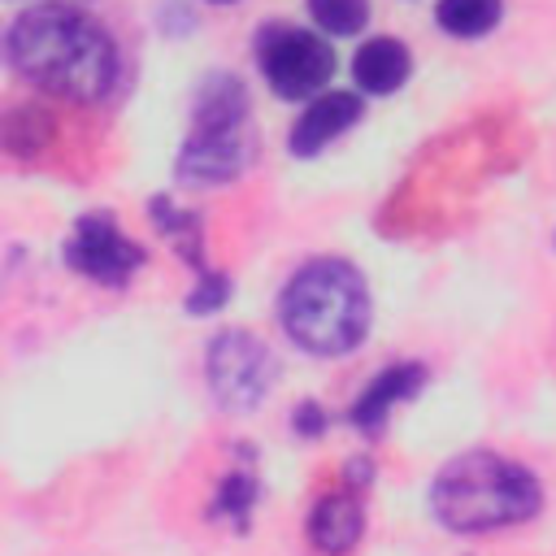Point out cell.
Listing matches in <instances>:
<instances>
[{
    "label": "cell",
    "mask_w": 556,
    "mask_h": 556,
    "mask_svg": "<svg viewBox=\"0 0 556 556\" xmlns=\"http://www.w3.org/2000/svg\"><path fill=\"white\" fill-rule=\"evenodd\" d=\"M4 52L26 83L74 104L104 100L117 78V48L109 30L70 4L26 9L9 26Z\"/></svg>",
    "instance_id": "obj_1"
},
{
    "label": "cell",
    "mask_w": 556,
    "mask_h": 556,
    "mask_svg": "<svg viewBox=\"0 0 556 556\" xmlns=\"http://www.w3.org/2000/svg\"><path fill=\"white\" fill-rule=\"evenodd\" d=\"M539 504H543L539 478L521 460H508L486 447L452 456L430 486L434 517L456 534H486L530 521Z\"/></svg>",
    "instance_id": "obj_2"
},
{
    "label": "cell",
    "mask_w": 556,
    "mask_h": 556,
    "mask_svg": "<svg viewBox=\"0 0 556 556\" xmlns=\"http://www.w3.org/2000/svg\"><path fill=\"white\" fill-rule=\"evenodd\" d=\"M278 321L313 356H343L369 330V287L356 265L339 256L308 261L291 274L278 300Z\"/></svg>",
    "instance_id": "obj_3"
},
{
    "label": "cell",
    "mask_w": 556,
    "mask_h": 556,
    "mask_svg": "<svg viewBox=\"0 0 556 556\" xmlns=\"http://www.w3.org/2000/svg\"><path fill=\"white\" fill-rule=\"evenodd\" d=\"M204 378H208V391L222 408L252 413L265 400L269 382L278 378V361L256 334L222 330L204 352Z\"/></svg>",
    "instance_id": "obj_4"
},
{
    "label": "cell",
    "mask_w": 556,
    "mask_h": 556,
    "mask_svg": "<svg viewBox=\"0 0 556 556\" xmlns=\"http://www.w3.org/2000/svg\"><path fill=\"white\" fill-rule=\"evenodd\" d=\"M256 61L282 100H313L334 74L330 43L304 26H265L256 39Z\"/></svg>",
    "instance_id": "obj_5"
},
{
    "label": "cell",
    "mask_w": 556,
    "mask_h": 556,
    "mask_svg": "<svg viewBox=\"0 0 556 556\" xmlns=\"http://www.w3.org/2000/svg\"><path fill=\"white\" fill-rule=\"evenodd\" d=\"M256 161V135L248 122H222V126H191V139L178 152V182L187 187H217L239 178Z\"/></svg>",
    "instance_id": "obj_6"
},
{
    "label": "cell",
    "mask_w": 556,
    "mask_h": 556,
    "mask_svg": "<svg viewBox=\"0 0 556 556\" xmlns=\"http://www.w3.org/2000/svg\"><path fill=\"white\" fill-rule=\"evenodd\" d=\"M65 265L91 282L122 287L143 265V248L130 243L109 213H87L74 222V230L65 239Z\"/></svg>",
    "instance_id": "obj_7"
},
{
    "label": "cell",
    "mask_w": 556,
    "mask_h": 556,
    "mask_svg": "<svg viewBox=\"0 0 556 556\" xmlns=\"http://www.w3.org/2000/svg\"><path fill=\"white\" fill-rule=\"evenodd\" d=\"M361 117V96L352 91H326L313 96V104L300 113V122L291 126V152L295 156H313L321 152L330 139H339L352 122Z\"/></svg>",
    "instance_id": "obj_8"
},
{
    "label": "cell",
    "mask_w": 556,
    "mask_h": 556,
    "mask_svg": "<svg viewBox=\"0 0 556 556\" xmlns=\"http://www.w3.org/2000/svg\"><path fill=\"white\" fill-rule=\"evenodd\" d=\"M421 382H426V369H421V365H391V369H382V374L365 387V395L352 404V413H348L352 426L365 430V434H378V430L387 426V413H391L400 400L417 395Z\"/></svg>",
    "instance_id": "obj_9"
},
{
    "label": "cell",
    "mask_w": 556,
    "mask_h": 556,
    "mask_svg": "<svg viewBox=\"0 0 556 556\" xmlns=\"http://www.w3.org/2000/svg\"><path fill=\"white\" fill-rule=\"evenodd\" d=\"M361 530H365V508H361V500L348 495V491L317 500V508L308 513V543H313L317 552H326V556L352 552L356 539H361Z\"/></svg>",
    "instance_id": "obj_10"
},
{
    "label": "cell",
    "mask_w": 556,
    "mask_h": 556,
    "mask_svg": "<svg viewBox=\"0 0 556 556\" xmlns=\"http://www.w3.org/2000/svg\"><path fill=\"white\" fill-rule=\"evenodd\" d=\"M413 61H408V48L400 39H369L356 48L352 56V78L361 91H374V96H391L395 87H404Z\"/></svg>",
    "instance_id": "obj_11"
},
{
    "label": "cell",
    "mask_w": 556,
    "mask_h": 556,
    "mask_svg": "<svg viewBox=\"0 0 556 556\" xmlns=\"http://www.w3.org/2000/svg\"><path fill=\"white\" fill-rule=\"evenodd\" d=\"M248 122V91L235 74H208L195 91V126Z\"/></svg>",
    "instance_id": "obj_12"
},
{
    "label": "cell",
    "mask_w": 556,
    "mask_h": 556,
    "mask_svg": "<svg viewBox=\"0 0 556 556\" xmlns=\"http://www.w3.org/2000/svg\"><path fill=\"white\" fill-rule=\"evenodd\" d=\"M500 13H504L500 0H439V4H434V22H439L447 35H456V39H478V35H486V30L500 22Z\"/></svg>",
    "instance_id": "obj_13"
},
{
    "label": "cell",
    "mask_w": 556,
    "mask_h": 556,
    "mask_svg": "<svg viewBox=\"0 0 556 556\" xmlns=\"http://www.w3.org/2000/svg\"><path fill=\"white\" fill-rule=\"evenodd\" d=\"M52 139V117L35 104H17L9 117H4V148L13 156H35L43 143Z\"/></svg>",
    "instance_id": "obj_14"
},
{
    "label": "cell",
    "mask_w": 556,
    "mask_h": 556,
    "mask_svg": "<svg viewBox=\"0 0 556 556\" xmlns=\"http://www.w3.org/2000/svg\"><path fill=\"white\" fill-rule=\"evenodd\" d=\"M152 222H156V230L165 239L178 243V252L191 265H200V217L195 213H182V208H169L165 200H152Z\"/></svg>",
    "instance_id": "obj_15"
},
{
    "label": "cell",
    "mask_w": 556,
    "mask_h": 556,
    "mask_svg": "<svg viewBox=\"0 0 556 556\" xmlns=\"http://www.w3.org/2000/svg\"><path fill=\"white\" fill-rule=\"evenodd\" d=\"M308 17L326 35H356L369 17V0H304Z\"/></svg>",
    "instance_id": "obj_16"
},
{
    "label": "cell",
    "mask_w": 556,
    "mask_h": 556,
    "mask_svg": "<svg viewBox=\"0 0 556 556\" xmlns=\"http://www.w3.org/2000/svg\"><path fill=\"white\" fill-rule=\"evenodd\" d=\"M252 504H256V478H252V473H230V478L217 486L213 513H217V517H226L230 526H248Z\"/></svg>",
    "instance_id": "obj_17"
},
{
    "label": "cell",
    "mask_w": 556,
    "mask_h": 556,
    "mask_svg": "<svg viewBox=\"0 0 556 556\" xmlns=\"http://www.w3.org/2000/svg\"><path fill=\"white\" fill-rule=\"evenodd\" d=\"M226 295H230V282L222 278V274H200V282H195V291L187 295V313H217L222 304H226Z\"/></svg>",
    "instance_id": "obj_18"
},
{
    "label": "cell",
    "mask_w": 556,
    "mask_h": 556,
    "mask_svg": "<svg viewBox=\"0 0 556 556\" xmlns=\"http://www.w3.org/2000/svg\"><path fill=\"white\" fill-rule=\"evenodd\" d=\"M213 4H230V0H213Z\"/></svg>",
    "instance_id": "obj_19"
}]
</instances>
